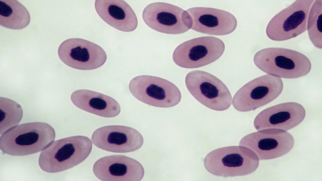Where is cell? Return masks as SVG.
Segmentation results:
<instances>
[{
	"label": "cell",
	"instance_id": "cell-1",
	"mask_svg": "<svg viewBox=\"0 0 322 181\" xmlns=\"http://www.w3.org/2000/svg\"><path fill=\"white\" fill-rule=\"evenodd\" d=\"M53 128L43 122L22 124L3 133L0 138V148L12 156H23L38 152L48 147L54 141Z\"/></svg>",
	"mask_w": 322,
	"mask_h": 181
},
{
	"label": "cell",
	"instance_id": "cell-2",
	"mask_svg": "<svg viewBox=\"0 0 322 181\" xmlns=\"http://www.w3.org/2000/svg\"><path fill=\"white\" fill-rule=\"evenodd\" d=\"M87 137L76 136L54 141L40 155L38 164L43 171L56 173L70 168L85 160L91 152Z\"/></svg>",
	"mask_w": 322,
	"mask_h": 181
},
{
	"label": "cell",
	"instance_id": "cell-3",
	"mask_svg": "<svg viewBox=\"0 0 322 181\" xmlns=\"http://www.w3.org/2000/svg\"><path fill=\"white\" fill-rule=\"evenodd\" d=\"M254 62L269 75L288 79L299 78L310 71L311 64L304 54L291 49L279 47L263 49L258 52Z\"/></svg>",
	"mask_w": 322,
	"mask_h": 181
},
{
	"label": "cell",
	"instance_id": "cell-4",
	"mask_svg": "<svg viewBox=\"0 0 322 181\" xmlns=\"http://www.w3.org/2000/svg\"><path fill=\"white\" fill-rule=\"evenodd\" d=\"M259 159L252 150L244 146H230L209 153L204 160L206 170L215 176H242L250 174L258 167Z\"/></svg>",
	"mask_w": 322,
	"mask_h": 181
},
{
	"label": "cell",
	"instance_id": "cell-5",
	"mask_svg": "<svg viewBox=\"0 0 322 181\" xmlns=\"http://www.w3.org/2000/svg\"><path fill=\"white\" fill-rule=\"evenodd\" d=\"M185 83L191 95L210 109L223 111L231 105L232 98L227 87L211 74L200 70L191 71L186 76Z\"/></svg>",
	"mask_w": 322,
	"mask_h": 181
},
{
	"label": "cell",
	"instance_id": "cell-6",
	"mask_svg": "<svg viewBox=\"0 0 322 181\" xmlns=\"http://www.w3.org/2000/svg\"><path fill=\"white\" fill-rule=\"evenodd\" d=\"M314 0H297L275 15L266 27L267 36L275 41L295 38L306 31Z\"/></svg>",
	"mask_w": 322,
	"mask_h": 181
},
{
	"label": "cell",
	"instance_id": "cell-7",
	"mask_svg": "<svg viewBox=\"0 0 322 181\" xmlns=\"http://www.w3.org/2000/svg\"><path fill=\"white\" fill-rule=\"evenodd\" d=\"M129 89L137 99L153 106L168 108L177 105L181 94L174 84L164 79L149 75L136 76L130 81Z\"/></svg>",
	"mask_w": 322,
	"mask_h": 181
},
{
	"label": "cell",
	"instance_id": "cell-8",
	"mask_svg": "<svg viewBox=\"0 0 322 181\" xmlns=\"http://www.w3.org/2000/svg\"><path fill=\"white\" fill-rule=\"evenodd\" d=\"M225 44L213 36H204L186 41L175 50L173 59L182 68L193 69L205 66L219 59L223 54Z\"/></svg>",
	"mask_w": 322,
	"mask_h": 181
},
{
	"label": "cell",
	"instance_id": "cell-9",
	"mask_svg": "<svg viewBox=\"0 0 322 181\" xmlns=\"http://www.w3.org/2000/svg\"><path fill=\"white\" fill-rule=\"evenodd\" d=\"M281 79L270 75L256 78L245 85L234 95L232 105L237 110L246 112L262 107L276 98L281 92Z\"/></svg>",
	"mask_w": 322,
	"mask_h": 181
},
{
	"label": "cell",
	"instance_id": "cell-10",
	"mask_svg": "<svg viewBox=\"0 0 322 181\" xmlns=\"http://www.w3.org/2000/svg\"><path fill=\"white\" fill-rule=\"evenodd\" d=\"M142 17L149 27L165 34L183 33L191 28L192 25V18L186 11L165 3L148 4L144 9Z\"/></svg>",
	"mask_w": 322,
	"mask_h": 181
},
{
	"label": "cell",
	"instance_id": "cell-11",
	"mask_svg": "<svg viewBox=\"0 0 322 181\" xmlns=\"http://www.w3.org/2000/svg\"><path fill=\"white\" fill-rule=\"evenodd\" d=\"M58 56L66 65L81 70H91L102 66L107 59L103 49L97 44L78 38L67 39L60 45Z\"/></svg>",
	"mask_w": 322,
	"mask_h": 181
},
{
	"label": "cell",
	"instance_id": "cell-12",
	"mask_svg": "<svg viewBox=\"0 0 322 181\" xmlns=\"http://www.w3.org/2000/svg\"><path fill=\"white\" fill-rule=\"evenodd\" d=\"M294 140L289 132L277 129H266L243 137L239 145L248 148L260 160L270 159L282 156L292 148Z\"/></svg>",
	"mask_w": 322,
	"mask_h": 181
},
{
	"label": "cell",
	"instance_id": "cell-13",
	"mask_svg": "<svg viewBox=\"0 0 322 181\" xmlns=\"http://www.w3.org/2000/svg\"><path fill=\"white\" fill-rule=\"evenodd\" d=\"M93 144L104 150L115 153H127L139 149L143 138L136 129L127 126L110 125L95 130L92 136Z\"/></svg>",
	"mask_w": 322,
	"mask_h": 181
},
{
	"label": "cell",
	"instance_id": "cell-14",
	"mask_svg": "<svg viewBox=\"0 0 322 181\" xmlns=\"http://www.w3.org/2000/svg\"><path fill=\"white\" fill-rule=\"evenodd\" d=\"M93 171L98 178L103 181H140L144 173L139 162L121 155L100 158L94 164Z\"/></svg>",
	"mask_w": 322,
	"mask_h": 181
},
{
	"label": "cell",
	"instance_id": "cell-15",
	"mask_svg": "<svg viewBox=\"0 0 322 181\" xmlns=\"http://www.w3.org/2000/svg\"><path fill=\"white\" fill-rule=\"evenodd\" d=\"M305 115L304 108L299 103H281L260 112L254 119V125L257 130L270 129L287 130L299 124Z\"/></svg>",
	"mask_w": 322,
	"mask_h": 181
},
{
	"label": "cell",
	"instance_id": "cell-16",
	"mask_svg": "<svg viewBox=\"0 0 322 181\" xmlns=\"http://www.w3.org/2000/svg\"><path fill=\"white\" fill-rule=\"evenodd\" d=\"M186 11L191 16V29L198 32L221 36L233 32L237 26L235 17L227 11L214 8L193 7Z\"/></svg>",
	"mask_w": 322,
	"mask_h": 181
},
{
	"label": "cell",
	"instance_id": "cell-17",
	"mask_svg": "<svg viewBox=\"0 0 322 181\" xmlns=\"http://www.w3.org/2000/svg\"><path fill=\"white\" fill-rule=\"evenodd\" d=\"M95 7L97 14L104 21L119 30L131 32L137 26L135 14L124 0H96Z\"/></svg>",
	"mask_w": 322,
	"mask_h": 181
},
{
	"label": "cell",
	"instance_id": "cell-18",
	"mask_svg": "<svg viewBox=\"0 0 322 181\" xmlns=\"http://www.w3.org/2000/svg\"><path fill=\"white\" fill-rule=\"evenodd\" d=\"M70 98L72 103L78 108L101 117H114L120 112V106L115 100L97 92L79 90L74 92Z\"/></svg>",
	"mask_w": 322,
	"mask_h": 181
},
{
	"label": "cell",
	"instance_id": "cell-19",
	"mask_svg": "<svg viewBox=\"0 0 322 181\" xmlns=\"http://www.w3.org/2000/svg\"><path fill=\"white\" fill-rule=\"evenodd\" d=\"M30 21V14L25 7L15 0H0V25L19 30L26 27Z\"/></svg>",
	"mask_w": 322,
	"mask_h": 181
},
{
	"label": "cell",
	"instance_id": "cell-20",
	"mask_svg": "<svg viewBox=\"0 0 322 181\" xmlns=\"http://www.w3.org/2000/svg\"><path fill=\"white\" fill-rule=\"evenodd\" d=\"M0 133L1 135L8 129L19 124L23 116L20 106L11 99L0 98Z\"/></svg>",
	"mask_w": 322,
	"mask_h": 181
},
{
	"label": "cell",
	"instance_id": "cell-21",
	"mask_svg": "<svg viewBox=\"0 0 322 181\" xmlns=\"http://www.w3.org/2000/svg\"><path fill=\"white\" fill-rule=\"evenodd\" d=\"M322 0H315L309 14L307 30L310 41L316 48H322Z\"/></svg>",
	"mask_w": 322,
	"mask_h": 181
}]
</instances>
